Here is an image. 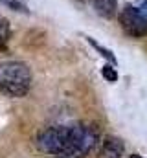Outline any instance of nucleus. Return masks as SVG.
<instances>
[{"mask_svg":"<svg viewBox=\"0 0 147 158\" xmlns=\"http://www.w3.org/2000/svg\"><path fill=\"white\" fill-rule=\"evenodd\" d=\"M30 86H32V72L28 64L20 61L0 63V92L13 98H22L24 94H28Z\"/></svg>","mask_w":147,"mask_h":158,"instance_id":"nucleus-1","label":"nucleus"},{"mask_svg":"<svg viewBox=\"0 0 147 158\" xmlns=\"http://www.w3.org/2000/svg\"><path fill=\"white\" fill-rule=\"evenodd\" d=\"M99 132L92 125L72 123L68 125V145L65 158H83L86 156L98 143Z\"/></svg>","mask_w":147,"mask_h":158,"instance_id":"nucleus-2","label":"nucleus"},{"mask_svg":"<svg viewBox=\"0 0 147 158\" xmlns=\"http://www.w3.org/2000/svg\"><path fill=\"white\" fill-rule=\"evenodd\" d=\"M120 24L123 28V31L131 37L142 39L147 35V17L145 13L134 6H127L121 15H120Z\"/></svg>","mask_w":147,"mask_h":158,"instance_id":"nucleus-3","label":"nucleus"},{"mask_svg":"<svg viewBox=\"0 0 147 158\" xmlns=\"http://www.w3.org/2000/svg\"><path fill=\"white\" fill-rule=\"evenodd\" d=\"M125 145L120 138H107L98 153V158H123Z\"/></svg>","mask_w":147,"mask_h":158,"instance_id":"nucleus-4","label":"nucleus"},{"mask_svg":"<svg viewBox=\"0 0 147 158\" xmlns=\"http://www.w3.org/2000/svg\"><path fill=\"white\" fill-rule=\"evenodd\" d=\"M90 2H92L94 9H96L101 17L112 19V17L116 15V9H118V2H116V0H90Z\"/></svg>","mask_w":147,"mask_h":158,"instance_id":"nucleus-5","label":"nucleus"},{"mask_svg":"<svg viewBox=\"0 0 147 158\" xmlns=\"http://www.w3.org/2000/svg\"><path fill=\"white\" fill-rule=\"evenodd\" d=\"M9 35H11L9 22H7V19H4V17L0 15V50H6V48H7Z\"/></svg>","mask_w":147,"mask_h":158,"instance_id":"nucleus-6","label":"nucleus"},{"mask_svg":"<svg viewBox=\"0 0 147 158\" xmlns=\"http://www.w3.org/2000/svg\"><path fill=\"white\" fill-rule=\"evenodd\" d=\"M0 4L6 6V7H9V9H13V11L28 13V7H26V4L22 0H0Z\"/></svg>","mask_w":147,"mask_h":158,"instance_id":"nucleus-7","label":"nucleus"},{"mask_svg":"<svg viewBox=\"0 0 147 158\" xmlns=\"http://www.w3.org/2000/svg\"><path fill=\"white\" fill-rule=\"evenodd\" d=\"M86 39H88V42H90V44H92V46H94V48H96L98 52H101V55H103V57H107L109 61H112V63L116 64V57H114V53H112V52H109V50H105L103 46H99L98 42H94V39H90V37H86Z\"/></svg>","mask_w":147,"mask_h":158,"instance_id":"nucleus-8","label":"nucleus"},{"mask_svg":"<svg viewBox=\"0 0 147 158\" xmlns=\"http://www.w3.org/2000/svg\"><path fill=\"white\" fill-rule=\"evenodd\" d=\"M101 74H103V77L110 81V83H114V81H118V74H116V70L112 68V66H103V70H101Z\"/></svg>","mask_w":147,"mask_h":158,"instance_id":"nucleus-9","label":"nucleus"},{"mask_svg":"<svg viewBox=\"0 0 147 158\" xmlns=\"http://www.w3.org/2000/svg\"><path fill=\"white\" fill-rule=\"evenodd\" d=\"M131 158H142V156H138V155H131Z\"/></svg>","mask_w":147,"mask_h":158,"instance_id":"nucleus-10","label":"nucleus"},{"mask_svg":"<svg viewBox=\"0 0 147 158\" xmlns=\"http://www.w3.org/2000/svg\"><path fill=\"white\" fill-rule=\"evenodd\" d=\"M144 4H145V6H147V0H145V2H144Z\"/></svg>","mask_w":147,"mask_h":158,"instance_id":"nucleus-11","label":"nucleus"}]
</instances>
